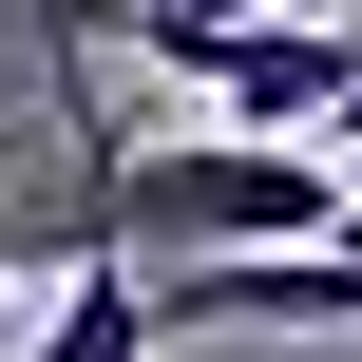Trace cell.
<instances>
[{
  "label": "cell",
  "instance_id": "cell-4",
  "mask_svg": "<svg viewBox=\"0 0 362 362\" xmlns=\"http://www.w3.org/2000/svg\"><path fill=\"white\" fill-rule=\"evenodd\" d=\"M325 134H344V153H362V76H344V115H325Z\"/></svg>",
  "mask_w": 362,
  "mask_h": 362
},
{
  "label": "cell",
  "instance_id": "cell-2",
  "mask_svg": "<svg viewBox=\"0 0 362 362\" xmlns=\"http://www.w3.org/2000/svg\"><path fill=\"white\" fill-rule=\"evenodd\" d=\"M153 344H172V325H153V267H134V248H76V267H57V325L19 362H153Z\"/></svg>",
  "mask_w": 362,
  "mask_h": 362
},
{
  "label": "cell",
  "instance_id": "cell-3",
  "mask_svg": "<svg viewBox=\"0 0 362 362\" xmlns=\"http://www.w3.org/2000/svg\"><path fill=\"white\" fill-rule=\"evenodd\" d=\"M134 57H191V38H229V19H267V0H95Z\"/></svg>",
  "mask_w": 362,
  "mask_h": 362
},
{
  "label": "cell",
  "instance_id": "cell-1",
  "mask_svg": "<svg viewBox=\"0 0 362 362\" xmlns=\"http://www.w3.org/2000/svg\"><path fill=\"white\" fill-rule=\"evenodd\" d=\"M172 76H191L210 115H248V134H325V115H344V76H362V38H344V19H286V0H267V19L191 38Z\"/></svg>",
  "mask_w": 362,
  "mask_h": 362
}]
</instances>
